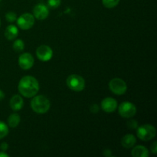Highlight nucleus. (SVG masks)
Instances as JSON below:
<instances>
[{"label":"nucleus","mask_w":157,"mask_h":157,"mask_svg":"<svg viewBox=\"0 0 157 157\" xmlns=\"http://www.w3.org/2000/svg\"><path fill=\"white\" fill-rule=\"evenodd\" d=\"M67 85L71 90L80 92L85 87V81L80 75H71L67 78Z\"/></svg>","instance_id":"4"},{"label":"nucleus","mask_w":157,"mask_h":157,"mask_svg":"<svg viewBox=\"0 0 157 157\" xmlns=\"http://www.w3.org/2000/svg\"><path fill=\"white\" fill-rule=\"evenodd\" d=\"M103 5L107 9L114 8L119 4L120 0H102Z\"/></svg>","instance_id":"19"},{"label":"nucleus","mask_w":157,"mask_h":157,"mask_svg":"<svg viewBox=\"0 0 157 157\" xmlns=\"http://www.w3.org/2000/svg\"><path fill=\"white\" fill-rule=\"evenodd\" d=\"M48 8L44 4H38L33 9V15L38 20H44L48 16Z\"/></svg>","instance_id":"10"},{"label":"nucleus","mask_w":157,"mask_h":157,"mask_svg":"<svg viewBox=\"0 0 157 157\" xmlns=\"http://www.w3.org/2000/svg\"><path fill=\"white\" fill-rule=\"evenodd\" d=\"M8 148H9V145H8V144H6V143H2V144H1V146H0V150L3 152L6 151V150H8Z\"/></svg>","instance_id":"24"},{"label":"nucleus","mask_w":157,"mask_h":157,"mask_svg":"<svg viewBox=\"0 0 157 157\" xmlns=\"http://www.w3.org/2000/svg\"><path fill=\"white\" fill-rule=\"evenodd\" d=\"M61 5V0H48V6L51 9H57Z\"/></svg>","instance_id":"21"},{"label":"nucleus","mask_w":157,"mask_h":157,"mask_svg":"<svg viewBox=\"0 0 157 157\" xmlns=\"http://www.w3.org/2000/svg\"><path fill=\"white\" fill-rule=\"evenodd\" d=\"M101 108L107 113H113L117 108V102L114 98H107L101 102Z\"/></svg>","instance_id":"11"},{"label":"nucleus","mask_w":157,"mask_h":157,"mask_svg":"<svg viewBox=\"0 0 157 157\" xmlns=\"http://www.w3.org/2000/svg\"><path fill=\"white\" fill-rule=\"evenodd\" d=\"M136 134L139 139L143 141H149L156 136V130L153 125L144 124L137 127Z\"/></svg>","instance_id":"3"},{"label":"nucleus","mask_w":157,"mask_h":157,"mask_svg":"<svg viewBox=\"0 0 157 157\" xmlns=\"http://www.w3.org/2000/svg\"><path fill=\"white\" fill-rule=\"evenodd\" d=\"M37 58L41 61H48L52 59L53 56V51L49 46L43 45L39 46L36 50Z\"/></svg>","instance_id":"8"},{"label":"nucleus","mask_w":157,"mask_h":157,"mask_svg":"<svg viewBox=\"0 0 157 157\" xmlns=\"http://www.w3.org/2000/svg\"><path fill=\"white\" fill-rule=\"evenodd\" d=\"M18 64L23 70L32 68L34 64V58L30 53H23L18 58Z\"/></svg>","instance_id":"9"},{"label":"nucleus","mask_w":157,"mask_h":157,"mask_svg":"<svg viewBox=\"0 0 157 157\" xmlns=\"http://www.w3.org/2000/svg\"><path fill=\"white\" fill-rule=\"evenodd\" d=\"M4 98H5L4 92H3L2 90H0V101H2Z\"/></svg>","instance_id":"27"},{"label":"nucleus","mask_w":157,"mask_h":157,"mask_svg":"<svg viewBox=\"0 0 157 157\" xmlns=\"http://www.w3.org/2000/svg\"><path fill=\"white\" fill-rule=\"evenodd\" d=\"M0 1H1V0H0Z\"/></svg>","instance_id":"30"},{"label":"nucleus","mask_w":157,"mask_h":157,"mask_svg":"<svg viewBox=\"0 0 157 157\" xmlns=\"http://www.w3.org/2000/svg\"><path fill=\"white\" fill-rule=\"evenodd\" d=\"M18 89L19 93L25 98H33L38 92L39 84L36 78L28 75L20 80Z\"/></svg>","instance_id":"1"},{"label":"nucleus","mask_w":157,"mask_h":157,"mask_svg":"<svg viewBox=\"0 0 157 157\" xmlns=\"http://www.w3.org/2000/svg\"><path fill=\"white\" fill-rule=\"evenodd\" d=\"M136 143V139L133 134H127L122 138L121 140V145L124 147V148L127 149H130L133 147H134V145Z\"/></svg>","instance_id":"13"},{"label":"nucleus","mask_w":157,"mask_h":157,"mask_svg":"<svg viewBox=\"0 0 157 157\" xmlns=\"http://www.w3.org/2000/svg\"><path fill=\"white\" fill-rule=\"evenodd\" d=\"M90 111L93 112V113H97V112H98V110H99V107H98V106L97 105V104H93V105L90 107Z\"/></svg>","instance_id":"25"},{"label":"nucleus","mask_w":157,"mask_h":157,"mask_svg":"<svg viewBox=\"0 0 157 157\" xmlns=\"http://www.w3.org/2000/svg\"><path fill=\"white\" fill-rule=\"evenodd\" d=\"M109 87L110 90L117 95L124 94L127 90V86L125 81L118 78H113L110 81Z\"/></svg>","instance_id":"5"},{"label":"nucleus","mask_w":157,"mask_h":157,"mask_svg":"<svg viewBox=\"0 0 157 157\" xmlns=\"http://www.w3.org/2000/svg\"><path fill=\"white\" fill-rule=\"evenodd\" d=\"M9 133V127L5 123L0 121V140L6 137Z\"/></svg>","instance_id":"18"},{"label":"nucleus","mask_w":157,"mask_h":157,"mask_svg":"<svg viewBox=\"0 0 157 157\" xmlns=\"http://www.w3.org/2000/svg\"><path fill=\"white\" fill-rule=\"evenodd\" d=\"M118 112L121 117L124 118H131L136 114V107L134 104L129 101L121 103L118 108Z\"/></svg>","instance_id":"6"},{"label":"nucleus","mask_w":157,"mask_h":157,"mask_svg":"<svg viewBox=\"0 0 157 157\" xmlns=\"http://www.w3.org/2000/svg\"><path fill=\"white\" fill-rule=\"evenodd\" d=\"M104 155L105 156L108 157V156H111V151L110 150H105L104 151Z\"/></svg>","instance_id":"26"},{"label":"nucleus","mask_w":157,"mask_h":157,"mask_svg":"<svg viewBox=\"0 0 157 157\" xmlns=\"http://www.w3.org/2000/svg\"><path fill=\"white\" fill-rule=\"evenodd\" d=\"M6 19L9 22H14L16 21L17 19V15L13 12H9L6 13Z\"/></svg>","instance_id":"20"},{"label":"nucleus","mask_w":157,"mask_h":157,"mask_svg":"<svg viewBox=\"0 0 157 157\" xmlns=\"http://www.w3.org/2000/svg\"><path fill=\"white\" fill-rule=\"evenodd\" d=\"M127 126L130 129H136L137 128V122L135 120H130L127 123Z\"/></svg>","instance_id":"22"},{"label":"nucleus","mask_w":157,"mask_h":157,"mask_svg":"<svg viewBox=\"0 0 157 157\" xmlns=\"http://www.w3.org/2000/svg\"><path fill=\"white\" fill-rule=\"evenodd\" d=\"M8 156H9V155L5 153L3 151L0 152V157H8Z\"/></svg>","instance_id":"28"},{"label":"nucleus","mask_w":157,"mask_h":157,"mask_svg":"<svg viewBox=\"0 0 157 157\" xmlns=\"http://www.w3.org/2000/svg\"><path fill=\"white\" fill-rule=\"evenodd\" d=\"M51 107L50 101L44 95L34 96L31 101V107L34 112L39 114L47 113Z\"/></svg>","instance_id":"2"},{"label":"nucleus","mask_w":157,"mask_h":157,"mask_svg":"<svg viewBox=\"0 0 157 157\" xmlns=\"http://www.w3.org/2000/svg\"><path fill=\"white\" fill-rule=\"evenodd\" d=\"M35 24V17L30 13L22 14L17 19V25L22 30L30 29Z\"/></svg>","instance_id":"7"},{"label":"nucleus","mask_w":157,"mask_h":157,"mask_svg":"<svg viewBox=\"0 0 157 157\" xmlns=\"http://www.w3.org/2000/svg\"><path fill=\"white\" fill-rule=\"evenodd\" d=\"M18 34V28L14 25H10L6 28V31H5V37L7 38L9 41H12L15 40L17 38Z\"/></svg>","instance_id":"14"},{"label":"nucleus","mask_w":157,"mask_h":157,"mask_svg":"<svg viewBox=\"0 0 157 157\" xmlns=\"http://www.w3.org/2000/svg\"><path fill=\"white\" fill-rule=\"evenodd\" d=\"M9 104H10V107L12 110H15V111H18L23 107L24 101H23L22 98L20 95L15 94L13 95L12 98H11Z\"/></svg>","instance_id":"12"},{"label":"nucleus","mask_w":157,"mask_h":157,"mask_svg":"<svg viewBox=\"0 0 157 157\" xmlns=\"http://www.w3.org/2000/svg\"><path fill=\"white\" fill-rule=\"evenodd\" d=\"M0 25H1V21H0Z\"/></svg>","instance_id":"29"},{"label":"nucleus","mask_w":157,"mask_h":157,"mask_svg":"<svg viewBox=\"0 0 157 157\" xmlns=\"http://www.w3.org/2000/svg\"><path fill=\"white\" fill-rule=\"evenodd\" d=\"M131 155L134 157H148L149 151L144 146H136L132 150Z\"/></svg>","instance_id":"15"},{"label":"nucleus","mask_w":157,"mask_h":157,"mask_svg":"<svg viewBox=\"0 0 157 157\" xmlns=\"http://www.w3.org/2000/svg\"><path fill=\"white\" fill-rule=\"evenodd\" d=\"M25 48V43L22 40L16 39L13 43V49L15 52H20L24 50Z\"/></svg>","instance_id":"17"},{"label":"nucleus","mask_w":157,"mask_h":157,"mask_svg":"<svg viewBox=\"0 0 157 157\" xmlns=\"http://www.w3.org/2000/svg\"><path fill=\"white\" fill-rule=\"evenodd\" d=\"M151 152L153 154H156L157 153V143L155 141L153 144L151 145Z\"/></svg>","instance_id":"23"},{"label":"nucleus","mask_w":157,"mask_h":157,"mask_svg":"<svg viewBox=\"0 0 157 157\" xmlns=\"http://www.w3.org/2000/svg\"><path fill=\"white\" fill-rule=\"evenodd\" d=\"M20 121H21V118L19 115L17 113H12L8 118V124L12 128H15L19 124Z\"/></svg>","instance_id":"16"}]
</instances>
